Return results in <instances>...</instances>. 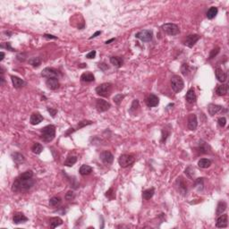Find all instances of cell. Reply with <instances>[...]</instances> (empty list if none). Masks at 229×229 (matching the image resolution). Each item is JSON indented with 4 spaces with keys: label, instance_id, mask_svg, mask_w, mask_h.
<instances>
[{
    "label": "cell",
    "instance_id": "obj_1",
    "mask_svg": "<svg viewBox=\"0 0 229 229\" xmlns=\"http://www.w3.org/2000/svg\"><path fill=\"white\" fill-rule=\"evenodd\" d=\"M32 177L33 172L31 170L25 171L14 180L12 185V191L14 192H26L30 191L35 184V181Z\"/></svg>",
    "mask_w": 229,
    "mask_h": 229
},
{
    "label": "cell",
    "instance_id": "obj_2",
    "mask_svg": "<svg viewBox=\"0 0 229 229\" xmlns=\"http://www.w3.org/2000/svg\"><path fill=\"white\" fill-rule=\"evenodd\" d=\"M40 139L45 142H50L56 136V126L49 125L40 130Z\"/></svg>",
    "mask_w": 229,
    "mask_h": 229
},
{
    "label": "cell",
    "instance_id": "obj_3",
    "mask_svg": "<svg viewBox=\"0 0 229 229\" xmlns=\"http://www.w3.org/2000/svg\"><path fill=\"white\" fill-rule=\"evenodd\" d=\"M112 88H113V85L109 82H106V83H102L100 85H99L97 88H96V93L101 97H108L112 91Z\"/></svg>",
    "mask_w": 229,
    "mask_h": 229
},
{
    "label": "cell",
    "instance_id": "obj_4",
    "mask_svg": "<svg viewBox=\"0 0 229 229\" xmlns=\"http://www.w3.org/2000/svg\"><path fill=\"white\" fill-rule=\"evenodd\" d=\"M135 161V157L132 155H128V154H123L119 157L118 158V163L121 167L126 168L131 167Z\"/></svg>",
    "mask_w": 229,
    "mask_h": 229
},
{
    "label": "cell",
    "instance_id": "obj_5",
    "mask_svg": "<svg viewBox=\"0 0 229 229\" xmlns=\"http://www.w3.org/2000/svg\"><path fill=\"white\" fill-rule=\"evenodd\" d=\"M171 87L176 93H178L184 87L183 80L178 75H174L171 78Z\"/></svg>",
    "mask_w": 229,
    "mask_h": 229
},
{
    "label": "cell",
    "instance_id": "obj_6",
    "mask_svg": "<svg viewBox=\"0 0 229 229\" xmlns=\"http://www.w3.org/2000/svg\"><path fill=\"white\" fill-rule=\"evenodd\" d=\"M153 33L150 30H143L139 31L135 34V37L139 40H141L142 42H150L152 40Z\"/></svg>",
    "mask_w": 229,
    "mask_h": 229
},
{
    "label": "cell",
    "instance_id": "obj_7",
    "mask_svg": "<svg viewBox=\"0 0 229 229\" xmlns=\"http://www.w3.org/2000/svg\"><path fill=\"white\" fill-rule=\"evenodd\" d=\"M162 30L170 36H175L180 33V29L175 24H165L162 25Z\"/></svg>",
    "mask_w": 229,
    "mask_h": 229
},
{
    "label": "cell",
    "instance_id": "obj_8",
    "mask_svg": "<svg viewBox=\"0 0 229 229\" xmlns=\"http://www.w3.org/2000/svg\"><path fill=\"white\" fill-rule=\"evenodd\" d=\"M41 76L44 77V78H47V79H49V78H57L58 79V77L61 76V74L57 70H56L54 68L47 67V68H45V69L42 70Z\"/></svg>",
    "mask_w": 229,
    "mask_h": 229
},
{
    "label": "cell",
    "instance_id": "obj_9",
    "mask_svg": "<svg viewBox=\"0 0 229 229\" xmlns=\"http://www.w3.org/2000/svg\"><path fill=\"white\" fill-rule=\"evenodd\" d=\"M228 226V216L227 214H221L218 216L216 227L218 228H225Z\"/></svg>",
    "mask_w": 229,
    "mask_h": 229
},
{
    "label": "cell",
    "instance_id": "obj_10",
    "mask_svg": "<svg viewBox=\"0 0 229 229\" xmlns=\"http://www.w3.org/2000/svg\"><path fill=\"white\" fill-rule=\"evenodd\" d=\"M100 158L101 159V161L105 165H111L114 160V156L110 151H106L100 153Z\"/></svg>",
    "mask_w": 229,
    "mask_h": 229
},
{
    "label": "cell",
    "instance_id": "obj_11",
    "mask_svg": "<svg viewBox=\"0 0 229 229\" xmlns=\"http://www.w3.org/2000/svg\"><path fill=\"white\" fill-rule=\"evenodd\" d=\"M111 105L108 103L107 101L104 100H101V99H99L96 100V108L99 112H105V111H107L109 108H110Z\"/></svg>",
    "mask_w": 229,
    "mask_h": 229
},
{
    "label": "cell",
    "instance_id": "obj_12",
    "mask_svg": "<svg viewBox=\"0 0 229 229\" xmlns=\"http://www.w3.org/2000/svg\"><path fill=\"white\" fill-rule=\"evenodd\" d=\"M200 38L201 37L198 34H191L186 37V39L184 40V45L189 48H192L195 45V43L200 40Z\"/></svg>",
    "mask_w": 229,
    "mask_h": 229
},
{
    "label": "cell",
    "instance_id": "obj_13",
    "mask_svg": "<svg viewBox=\"0 0 229 229\" xmlns=\"http://www.w3.org/2000/svg\"><path fill=\"white\" fill-rule=\"evenodd\" d=\"M188 128L191 131H194L196 130V128L198 126V121H197V116L195 114H190L188 116Z\"/></svg>",
    "mask_w": 229,
    "mask_h": 229
},
{
    "label": "cell",
    "instance_id": "obj_14",
    "mask_svg": "<svg viewBox=\"0 0 229 229\" xmlns=\"http://www.w3.org/2000/svg\"><path fill=\"white\" fill-rule=\"evenodd\" d=\"M176 185L177 186L178 192L182 195H185L187 193V185H186V183H184V181L183 180L182 177H179L177 180Z\"/></svg>",
    "mask_w": 229,
    "mask_h": 229
},
{
    "label": "cell",
    "instance_id": "obj_15",
    "mask_svg": "<svg viewBox=\"0 0 229 229\" xmlns=\"http://www.w3.org/2000/svg\"><path fill=\"white\" fill-rule=\"evenodd\" d=\"M42 121H43V116L39 112H34L31 114L30 118V122L32 126H37V125L40 124Z\"/></svg>",
    "mask_w": 229,
    "mask_h": 229
},
{
    "label": "cell",
    "instance_id": "obj_16",
    "mask_svg": "<svg viewBox=\"0 0 229 229\" xmlns=\"http://www.w3.org/2000/svg\"><path fill=\"white\" fill-rule=\"evenodd\" d=\"M46 84H47L49 89L53 90V91L57 90L60 86V83H59V81H58L57 78H49V79H47Z\"/></svg>",
    "mask_w": 229,
    "mask_h": 229
},
{
    "label": "cell",
    "instance_id": "obj_17",
    "mask_svg": "<svg viewBox=\"0 0 229 229\" xmlns=\"http://www.w3.org/2000/svg\"><path fill=\"white\" fill-rule=\"evenodd\" d=\"M215 75H216V78L218 79V81L222 82V83L225 82L227 79V73L224 70H222L221 68H218V67L216 68V70H215Z\"/></svg>",
    "mask_w": 229,
    "mask_h": 229
},
{
    "label": "cell",
    "instance_id": "obj_18",
    "mask_svg": "<svg viewBox=\"0 0 229 229\" xmlns=\"http://www.w3.org/2000/svg\"><path fill=\"white\" fill-rule=\"evenodd\" d=\"M159 103V99L154 95V94H151L149 95V97L146 99V104L149 107H157Z\"/></svg>",
    "mask_w": 229,
    "mask_h": 229
},
{
    "label": "cell",
    "instance_id": "obj_19",
    "mask_svg": "<svg viewBox=\"0 0 229 229\" xmlns=\"http://www.w3.org/2000/svg\"><path fill=\"white\" fill-rule=\"evenodd\" d=\"M26 221H28V218L23 213H15L13 217V222L16 225L21 224V223H25Z\"/></svg>",
    "mask_w": 229,
    "mask_h": 229
},
{
    "label": "cell",
    "instance_id": "obj_20",
    "mask_svg": "<svg viewBox=\"0 0 229 229\" xmlns=\"http://www.w3.org/2000/svg\"><path fill=\"white\" fill-rule=\"evenodd\" d=\"M11 81H12L13 85L15 89H20L26 84V82L23 79H21V78L17 76H14V75L11 76Z\"/></svg>",
    "mask_w": 229,
    "mask_h": 229
},
{
    "label": "cell",
    "instance_id": "obj_21",
    "mask_svg": "<svg viewBox=\"0 0 229 229\" xmlns=\"http://www.w3.org/2000/svg\"><path fill=\"white\" fill-rule=\"evenodd\" d=\"M223 109V107L222 106H219V105H216V104H210L208 106V113L210 116H215L216 114L219 113L220 111H222Z\"/></svg>",
    "mask_w": 229,
    "mask_h": 229
},
{
    "label": "cell",
    "instance_id": "obj_22",
    "mask_svg": "<svg viewBox=\"0 0 229 229\" xmlns=\"http://www.w3.org/2000/svg\"><path fill=\"white\" fill-rule=\"evenodd\" d=\"M185 99H186V101L190 104H194L196 102V95H195V92H194V89L193 88H191L187 93H186V96H185Z\"/></svg>",
    "mask_w": 229,
    "mask_h": 229
},
{
    "label": "cell",
    "instance_id": "obj_23",
    "mask_svg": "<svg viewBox=\"0 0 229 229\" xmlns=\"http://www.w3.org/2000/svg\"><path fill=\"white\" fill-rule=\"evenodd\" d=\"M228 92V85L227 84H221L218 85L216 89V93L218 96H226Z\"/></svg>",
    "mask_w": 229,
    "mask_h": 229
},
{
    "label": "cell",
    "instance_id": "obj_24",
    "mask_svg": "<svg viewBox=\"0 0 229 229\" xmlns=\"http://www.w3.org/2000/svg\"><path fill=\"white\" fill-rule=\"evenodd\" d=\"M12 157H13V160H14L17 165H20V164H22V163H24V162L25 161L24 156L22 155L21 153H13V154H12Z\"/></svg>",
    "mask_w": 229,
    "mask_h": 229
},
{
    "label": "cell",
    "instance_id": "obj_25",
    "mask_svg": "<svg viewBox=\"0 0 229 229\" xmlns=\"http://www.w3.org/2000/svg\"><path fill=\"white\" fill-rule=\"evenodd\" d=\"M227 208V204L226 202H224V201L219 202L218 204V208H217V211H216L217 216H219V215L223 214L226 211Z\"/></svg>",
    "mask_w": 229,
    "mask_h": 229
},
{
    "label": "cell",
    "instance_id": "obj_26",
    "mask_svg": "<svg viewBox=\"0 0 229 229\" xmlns=\"http://www.w3.org/2000/svg\"><path fill=\"white\" fill-rule=\"evenodd\" d=\"M218 7H216V6H211V7H210V8L208 10V12H207L206 15H207L208 19H209V20H212V19H214V18L217 16V14H218Z\"/></svg>",
    "mask_w": 229,
    "mask_h": 229
},
{
    "label": "cell",
    "instance_id": "obj_27",
    "mask_svg": "<svg viewBox=\"0 0 229 229\" xmlns=\"http://www.w3.org/2000/svg\"><path fill=\"white\" fill-rule=\"evenodd\" d=\"M80 174L83 177L85 176H88L90 175L91 172H92V167L88 166V165H82L81 167H80V170H79Z\"/></svg>",
    "mask_w": 229,
    "mask_h": 229
},
{
    "label": "cell",
    "instance_id": "obj_28",
    "mask_svg": "<svg viewBox=\"0 0 229 229\" xmlns=\"http://www.w3.org/2000/svg\"><path fill=\"white\" fill-rule=\"evenodd\" d=\"M81 81L84 82H91L95 81V77L91 73H83L81 76Z\"/></svg>",
    "mask_w": 229,
    "mask_h": 229
},
{
    "label": "cell",
    "instance_id": "obj_29",
    "mask_svg": "<svg viewBox=\"0 0 229 229\" xmlns=\"http://www.w3.org/2000/svg\"><path fill=\"white\" fill-rule=\"evenodd\" d=\"M154 193H155V189H154V188L147 189V190H145V191L142 192V198H143L144 200H146V201L151 200L153 197Z\"/></svg>",
    "mask_w": 229,
    "mask_h": 229
},
{
    "label": "cell",
    "instance_id": "obj_30",
    "mask_svg": "<svg viewBox=\"0 0 229 229\" xmlns=\"http://www.w3.org/2000/svg\"><path fill=\"white\" fill-rule=\"evenodd\" d=\"M63 224V220L60 218H52L49 220V225H50L51 228H56L59 226H61Z\"/></svg>",
    "mask_w": 229,
    "mask_h": 229
},
{
    "label": "cell",
    "instance_id": "obj_31",
    "mask_svg": "<svg viewBox=\"0 0 229 229\" xmlns=\"http://www.w3.org/2000/svg\"><path fill=\"white\" fill-rule=\"evenodd\" d=\"M210 165H211V160L208 158H202L198 162V166L201 168H208L210 167Z\"/></svg>",
    "mask_w": 229,
    "mask_h": 229
},
{
    "label": "cell",
    "instance_id": "obj_32",
    "mask_svg": "<svg viewBox=\"0 0 229 229\" xmlns=\"http://www.w3.org/2000/svg\"><path fill=\"white\" fill-rule=\"evenodd\" d=\"M31 151H32V152L34 153V154L39 155V154H40V153L42 152V151H43V146H42L40 143H39V142H35V143H33V145L31 146Z\"/></svg>",
    "mask_w": 229,
    "mask_h": 229
},
{
    "label": "cell",
    "instance_id": "obj_33",
    "mask_svg": "<svg viewBox=\"0 0 229 229\" xmlns=\"http://www.w3.org/2000/svg\"><path fill=\"white\" fill-rule=\"evenodd\" d=\"M110 63L116 66V67H121L122 64H123V60L120 58V57H117V56H111L110 57Z\"/></svg>",
    "mask_w": 229,
    "mask_h": 229
},
{
    "label": "cell",
    "instance_id": "obj_34",
    "mask_svg": "<svg viewBox=\"0 0 229 229\" xmlns=\"http://www.w3.org/2000/svg\"><path fill=\"white\" fill-rule=\"evenodd\" d=\"M77 161V157L75 156H69L66 160L65 161V166L66 167H73Z\"/></svg>",
    "mask_w": 229,
    "mask_h": 229
},
{
    "label": "cell",
    "instance_id": "obj_35",
    "mask_svg": "<svg viewBox=\"0 0 229 229\" xmlns=\"http://www.w3.org/2000/svg\"><path fill=\"white\" fill-rule=\"evenodd\" d=\"M62 202V200L60 197H57V196H55V197H52L50 200H49V205L53 208H56L57 206H59Z\"/></svg>",
    "mask_w": 229,
    "mask_h": 229
},
{
    "label": "cell",
    "instance_id": "obj_36",
    "mask_svg": "<svg viewBox=\"0 0 229 229\" xmlns=\"http://www.w3.org/2000/svg\"><path fill=\"white\" fill-rule=\"evenodd\" d=\"M29 64L33 67H39L41 65V59L40 57H32L29 60Z\"/></svg>",
    "mask_w": 229,
    "mask_h": 229
},
{
    "label": "cell",
    "instance_id": "obj_37",
    "mask_svg": "<svg viewBox=\"0 0 229 229\" xmlns=\"http://www.w3.org/2000/svg\"><path fill=\"white\" fill-rule=\"evenodd\" d=\"M170 129H167L165 127L162 130V137H161V142H165L167 141V139L168 138V136L170 135Z\"/></svg>",
    "mask_w": 229,
    "mask_h": 229
},
{
    "label": "cell",
    "instance_id": "obj_38",
    "mask_svg": "<svg viewBox=\"0 0 229 229\" xmlns=\"http://www.w3.org/2000/svg\"><path fill=\"white\" fill-rule=\"evenodd\" d=\"M185 175L189 177V178L192 179L194 177V168L192 166H189L186 169H185Z\"/></svg>",
    "mask_w": 229,
    "mask_h": 229
},
{
    "label": "cell",
    "instance_id": "obj_39",
    "mask_svg": "<svg viewBox=\"0 0 229 229\" xmlns=\"http://www.w3.org/2000/svg\"><path fill=\"white\" fill-rule=\"evenodd\" d=\"M204 178H198L195 181V187L199 190V191H202L203 190L204 185Z\"/></svg>",
    "mask_w": 229,
    "mask_h": 229
},
{
    "label": "cell",
    "instance_id": "obj_40",
    "mask_svg": "<svg viewBox=\"0 0 229 229\" xmlns=\"http://www.w3.org/2000/svg\"><path fill=\"white\" fill-rule=\"evenodd\" d=\"M125 95H123V94H117V95H116L115 97H114V101H115V103L116 104V105H119L121 102H122V100L125 99Z\"/></svg>",
    "mask_w": 229,
    "mask_h": 229
},
{
    "label": "cell",
    "instance_id": "obj_41",
    "mask_svg": "<svg viewBox=\"0 0 229 229\" xmlns=\"http://www.w3.org/2000/svg\"><path fill=\"white\" fill-rule=\"evenodd\" d=\"M65 198L66 201H73L75 198V192L73 191H69V192H66Z\"/></svg>",
    "mask_w": 229,
    "mask_h": 229
},
{
    "label": "cell",
    "instance_id": "obj_42",
    "mask_svg": "<svg viewBox=\"0 0 229 229\" xmlns=\"http://www.w3.org/2000/svg\"><path fill=\"white\" fill-rule=\"evenodd\" d=\"M219 51H220V48H218V47H217L216 49H213L212 50L210 51V54H209V57H208V59H213L218 53H219Z\"/></svg>",
    "mask_w": 229,
    "mask_h": 229
},
{
    "label": "cell",
    "instance_id": "obj_43",
    "mask_svg": "<svg viewBox=\"0 0 229 229\" xmlns=\"http://www.w3.org/2000/svg\"><path fill=\"white\" fill-rule=\"evenodd\" d=\"M181 71H182V74H183V75L186 76V75H188L189 71H190L189 65H188L187 64H183V65H182V67H181Z\"/></svg>",
    "mask_w": 229,
    "mask_h": 229
},
{
    "label": "cell",
    "instance_id": "obj_44",
    "mask_svg": "<svg viewBox=\"0 0 229 229\" xmlns=\"http://www.w3.org/2000/svg\"><path fill=\"white\" fill-rule=\"evenodd\" d=\"M106 197H107L109 200H112V199H114V198H116V195H115V193H114V190H113V188H110L107 192H106Z\"/></svg>",
    "mask_w": 229,
    "mask_h": 229
},
{
    "label": "cell",
    "instance_id": "obj_45",
    "mask_svg": "<svg viewBox=\"0 0 229 229\" xmlns=\"http://www.w3.org/2000/svg\"><path fill=\"white\" fill-rule=\"evenodd\" d=\"M91 124H92V122H91V121H81V122H80V123H79V125L77 126V128L75 129V131H76V130H79V129H81V128L84 127V126H86L91 125Z\"/></svg>",
    "mask_w": 229,
    "mask_h": 229
},
{
    "label": "cell",
    "instance_id": "obj_46",
    "mask_svg": "<svg viewBox=\"0 0 229 229\" xmlns=\"http://www.w3.org/2000/svg\"><path fill=\"white\" fill-rule=\"evenodd\" d=\"M138 107H139V100H134L132 101V106H131V108H130V112L135 111Z\"/></svg>",
    "mask_w": 229,
    "mask_h": 229
},
{
    "label": "cell",
    "instance_id": "obj_47",
    "mask_svg": "<svg viewBox=\"0 0 229 229\" xmlns=\"http://www.w3.org/2000/svg\"><path fill=\"white\" fill-rule=\"evenodd\" d=\"M218 124L220 127H225L227 125V118L226 117H219L218 119Z\"/></svg>",
    "mask_w": 229,
    "mask_h": 229
},
{
    "label": "cell",
    "instance_id": "obj_48",
    "mask_svg": "<svg viewBox=\"0 0 229 229\" xmlns=\"http://www.w3.org/2000/svg\"><path fill=\"white\" fill-rule=\"evenodd\" d=\"M207 146H206V144H205V142L203 143H202V145H200V147L198 148V151L201 153V154H204V153H208L207 151Z\"/></svg>",
    "mask_w": 229,
    "mask_h": 229
},
{
    "label": "cell",
    "instance_id": "obj_49",
    "mask_svg": "<svg viewBox=\"0 0 229 229\" xmlns=\"http://www.w3.org/2000/svg\"><path fill=\"white\" fill-rule=\"evenodd\" d=\"M47 110H48V112L50 114L52 117H55V116H56V115L57 114V110H56V109H55V108H52V107H48V108H47Z\"/></svg>",
    "mask_w": 229,
    "mask_h": 229
},
{
    "label": "cell",
    "instance_id": "obj_50",
    "mask_svg": "<svg viewBox=\"0 0 229 229\" xmlns=\"http://www.w3.org/2000/svg\"><path fill=\"white\" fill-rule=\"evenodd\" d=\"M96 54H97L96 50L91 51L90 53H88V54L86 55V57H87L88 59H92V58H94V57L96 56Z\"/></svg>",
    "mask_w": 229,
    "mask_h": 229
},
{
    "label": "cell",
    "instance_id": "obj_51",
    "mask_svg": "<svg viewBox=\"0 0 229 229\" xmlns=\"http://www.w3.org/2000/svg\"><path fill=\"white\" fill-rule=\"evenodd\" d=\"M1 48H2V49L5 48L6 49H8V50L10 51H15V49H14L11 47V43H10V42H6V43H5V45H1Z\"/></svg>",
    "mask_w": 229,
    "mask_h": 229
},
{
    "label": "cell",
    "instance_id": "obj_52",
    "mask_svg": "<svg viewBox=\"0 0 229 229\" xmlns=\"http://www.w3.org/2000/svg\"><path fill=\"white\" fill-rule=\"evenodd\" d=\"M99 67L101 69L102 71H104V72L109 68V67H108V65H107V64H105V63H100V64H99Z\"/></svg>",
    "mask_w": 229,
    "mask_h": 229
},
{
    "label": "cell",
    "instance_id": "obj_53",
    "mask_svg": "<svg viewBox=\"0 0 229 229\" xmlns=\"http://www.w3.org/2000/svg\"><path fill=\"white\" fill-rule=\"evenodd\" d=\"M43 36H44V38H46V39H50V40H56V39H57L56 36L50 35V34H44Z\"/></svg>",
    "mask_w": 229,
    "mask_h": 229
},
{
    "label": "cell",
    "instance_id": "obj_54",
    "mask_svg": "<svg viewBox=\"0 0 229 229\" xmlns=\"http://www.w3.org/2000/svg\"><path fill=\"white\" fill-rule=\"evenodd\" d=\"M101 34V31H100V30H98V31H96L91 37H90V40H92V39H94V38H96L97 36H99V35H100Z\"/></svg>",
    "mask_w": 229,
    "mask_h": 229
},
{
    "label": "cell",
    "instance_id": "obj_55",
    "mask_svg": "<svg viewBox=\"0 0 229 229\" xmlns=\"http://www.w3.org/2000/svg\"><path fill=\"white\" fill-rule=\"evenodd\" d=\"M115 40H116V39H114V38H113V39H111V40H107V41H106L105 43H106V44H110L111 42L115 41Z\"/></svg>",
    "mask_w": 229,
    "mask_h": 229
},
{
    "label": "cell",
    "instance_id": "obj_56",
    "mask_svg": "<svg viewBox=\"0 0 229 229\" xmlns=\"http://www.w3.org/2000/svg\"><path fill=\"white\" fill-rule=\"evenodd\" d=\"M4 57H5V53H4V52H1V57H0V61H3Z\"/></svg>",
    "mask_w": 229,
    "mask_h": 229
},
{
    "label": "cell",
    "instance_id": "obj_57",
    "mask_svg": "<svg viewBox=\"0 0 229 229\" xmlns=\"http://www.w3.org/2000/svg\"><path fill=\"white\" fill-rule=\"evenodd\" d=\"M0 80H1V85H4V83H5V78L3 76H1Z\"/></svg>",
    "mask_w": 229,
    "mask_h": 229
}]
</instances>
